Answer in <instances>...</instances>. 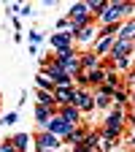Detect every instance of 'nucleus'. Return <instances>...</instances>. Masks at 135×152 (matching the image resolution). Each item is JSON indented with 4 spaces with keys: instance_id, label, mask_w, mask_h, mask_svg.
Returning <instances> with one entry per match:
<instances>
[{
    "instance_id": "1",
    "label": "nucleus",
    "mask_w": 135,
    "mask_h": 152,
    "mask_svg": "<svg viewBox=\"0 0 135 152\" xmlns=\"http://www.w3.org/2000/svg\"><path fill=\"white\" fill-rule=\"evenodd\" d=\"M49 128H51L54 133H68V130H70V125H68V122H62V120H51V125H49Z\"/></svg>"
},
{
    "instance_id": "2",
    "label": "nucleus",
    "mask_w": 135,
    "mask_h": 152,
    "mask_svg": "<svg viewBox=\"0 0 135 152\" xmlns=\"http://www.w3.org/2000/svg\"><path fill=\"white\" fill-rule=\"evenodd\" d=\"M76 101H79V103H81L84 109H89V106H92V101L87 98V95H76Z\"/></svg>"
},
{
    "instance_id": "3",
    "label": "nucleus",
    "mask_w": 135,
    "mask_h": 152,
    "mask_svg": "<svg viewBox=\"0 0 135 152\" xmlns=\"http://www.w3.org/2000/svg\"><path fill=\"white\" fill-rule=\"evenodd\" d=\"M54 44H57V46H68V35H57Z\"/></svg>"
},
{
    "instance_id": "4",
    "label": "nucleus",
    "mask_w": 135,
    "mask_h": 152,
    "mask_svg": "<svg viewBox=\"0 0 135 152\" xmlns=\"http://www.w3.org/2000/svg\"><path fill=\"white\" fill-rule=\"evenodd\" d=\"M41 147H57V141L51 136H46V139H41Z\"/></svg>"
},
{
    "instance_id": "5",
    "label": "nucleus",
    "mask_w": 135,
    "mask_h": 152,
    "mask_svg": "<svg viewBox=\"0 0 135 152\" xmlns=\"http://www.w3.org/2000/svg\"><path fill=\"white\" fill-rule=\"evenodd\" d=\"M38 120H41V122H46V120H49V111H46L43 106H41V109H38Z\"/></svg>"
},
{
    "instance_id": "6",
    "label": "nucleus",
    "mask_w": 135,
    "mask_h": 152,
    "mask_svg": "<svg viewBox=\"0 0 135 152\" xmlns=\"http://www.w3.org/2000/svg\"><path fill=\"white\" fill-rule=\"evenodd\" d=\"M25 144H27V136H16V147H19V149H22Z\"/></svg>"
},
{
    "instance_id": "7",
    "label": "nucleus",
    "mask_w": 135,
    "mask_h": 152,
    "mask_svg": "<svg viewBox=\"0 0 135 152\" xmlns=\"http://www.w3.org/2000/svg\"><path fill=\"white\" fill-rule=\"evenodd\" d=\"M79 152H89V149H79Z\"/></svg>"
}]
</instances>
